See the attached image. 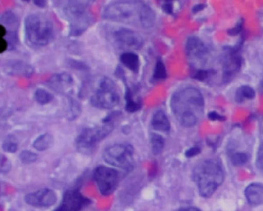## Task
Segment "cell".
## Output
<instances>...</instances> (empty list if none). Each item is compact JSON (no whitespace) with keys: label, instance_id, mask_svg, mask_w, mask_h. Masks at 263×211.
Segmentation results:
<instances>
[{"label":"cell","instance_id":"277c9868","mask_svg":"<svg viewBox=\"0 0 263 211\" xmlns=\"http://www.w3.org/2000/svg\"><path fill=\"white\" fill-rule=\"evenodd\" d=\"M25 33L28 42L33 46L49 45L55 37L53 23L43 14H31L25 19Z\"/></svg>","mask_w":263,"mask_h":211},{"label":"cell","instance_id":"3957f363","mask_svg":"<svg viewBox=\"0 0 263 211\" xmlns=\"http://www.w3.org/2000/svg\"><path fill=\"white\" fill-rule=\"evenodd\" d=\"M193 179L202 197L212 196L217 187L222 184L224 172L215 161L206 160L198 164L193 171Z\"/></svg>","mask_w":263,"mask_h":211},{"label":"cell","instance_id":"f1b7e54d","mask_svg":"<svg viewBox=\"0 0 263 211\" xmlns=\"http://www.w3.org/2000/svg\"><path fill=\"white\" fill-rule=\"evenodd\" d=\"M3 149L7 153H15L17 150V144L13 139H6L3 143Z\"/></svg>","mask_w":263,"mask_h":211},{"label":"cell","instance_id":"603a6c76","mask_svg":"<svg viewBox=\"0 0 263 211\" xmlns=\"http://www.w3.org/2000/svg\"><path fill=\"white\" fill-rule=\"evenodd\" d=\"M34 98L36 102L41 105H48L54 99L53 95L44 89H36L34 93Z\"/></svg>","mask_w":263,"mask_h":211},{"label":"cell","instance_id":"ee69618b","mask_svg":"<svg viewBox=\"0 0 263 211\" xmlns=\"http://www.w3.org/2000/svg\"><path fill=\"white\" fill-rule=\"evenodd\" d=\"M261 90H262V91H263V81L261 82Z\"/></svg>","mask_w":263,"mask_h":211},{"label":"cell","instance_id":"484cf974","mask_svg":"<svg viewBox=\"0 0 263 211\" xmlns=\"http://www.w3.org/2000/svg\"><path fill=\"white\" fill-rule=\"evenodd\" d=\"M69 99V111L68 119L70 120H76L81 112L80 104L78 103L77 101L73 98H68Z\"/></svg>","mask_w":263,"mask_h":211},{"label":"cell","instance_id":"9a60e30c","mask_svg":"<svg viewBox=\"0 0 263 211\" xmlns=\"http://www.w3.org/2000/svg\"><path fill=\"white\" fill-rule=\"evenodd\" d=\"M3 70L8 75L30 77L33 74L34 69L22 60H9L3 66Z\"/></svg>","mask_w":263,"mask_h":211},{"label":"cell","instance_id":"8fae6325","mask_svg":"<svg viewBox=\"0 0 263 211\" xmlns=\"http://www.w3.org/2000/svg\"><path fill=\"white\" fill-rule=\"evenodd\" d=\"M90 203V199L84 196L78 189H69L66 190L62 203L55 211H80Z\"/></svg>","mask_w":263,"mask_h":211},{"label":"cell","instance_id":"f546056e","mask_svg":"<svg viewBox=\"0 0 263 211\" xmlns=\"http://www.w3.org/2000/svg\"><path fill=\"white\" fill-rule=\"evenodd\" d=\"M2 22H4L5 24L8 25L9 26H15L17 22V16L10 11L4 13L2 16Z\"/></svg>","mask_w":263,"mask_h":211},{"label":"cell","instance_id":"7402d4cb","mask_svg":"<svg viewBox=\"0 0 263 211\" xmlns=\"http://www.w3.org/2000/svg\"><path fill=\"white\" fill-rule=\"evenodd\" d=\"M151 143L152 152L154 155H158L163 151L165 144L164 137L161 135L152 133L151 135Z\"/></svg>","mask_w":263,"mask_h":211},{"label":"cell","instance_id":"ffe728a7","mask_svg":"<svg viewBox=\"0 0 263 211\" xmlns=\"http://www.w3.org/2000/svg\"><path fill=\"white\" fill-rule=\"evenodd\" d=\"M120 62L125 67L132 70V72L138 73L140 69V60L139 55L135 52H124L120 55Z\"/></svg>","mask_w":263,"mask_h":211},{"label":"cell","instance_id":"d590c367","mask_svg":"<svg viewBox=\"0 0 263 211\" xmlns=\"http://www.w3.org/2000/svg\"><path fill=\"white\" fill-rule=\"evenodd\" d=\"M208 118L210 119V120H213V121H217V120H219V121H224V120H226V117H223V116L220 115V114L217 113L215 111L209 112Z\"/></svg>","mask_w":263,"mask_h":211},{"label":"cell","instance_id":"4316f807","mask_svg":"<svg viewBox=\"0 0 263 211\" xmlns=\"http://www.w3.org/2000/svg\"><path fill=\"white\" fill-rule=\"evenodd\" d=\"M19 159L22 163L25 164V165H29V164L36 162L37 160V155L33 152L29 151V150H23L19 155Z\"/></svg>","mask_w":263,"mask_h":211},{"label":"cell","instance_id":"ac0fdd59","mask_svg":"<svg viewBox=\"0 0 263 211\" xmlns=\"http://www.w3.org/2000/svg\"><path fill=\"white\" fill-rule=\"evenodd\" d=\"M126 85V90H125V109L130 113L138 112L141 109L142 106V101L140 98H135V93L133 90L127 85V83H124Z\"/></svg>","mask_w":263,"mask_h":211},{"label":"cell","instance_id":"74e56055","mask_svg":"<svg viewBox=\"0 0 263 211\" xmlns=\"http://www.w3.org/2000/svg\"><path fill=\"white\" fill-rule=\"evenodd\" d=\"M9 43L5 38H0V53H4L8 49Z\"/></svg>","mask_w":263,"mask_h":211},{"label":"cell","instance_id":"7a4b0ae2","mask_svg":"<svg viewBox=\"0 0 263 211\" xmlns=\"http://www.w3.org/2000/svg\"><path fill=\"white\" fill-rule=\"evenodd\" d=\"M172 112L183 127L196 125L203 114V96L196 88L187 87L173 93L171 98Z\"/></svg>","mask_w":263,"mask_h":211},{"label":"cell","instance_id":"836d02e7","mask_svg":"<svg viewBox=\"0 0 263 211\" xmlns=\"http://www.w3.org/2000/svg\"><path fill=\"white\" fill-rule=\"evenodd\" d=\"M69 64H70V67L77 69V70H86L88 68L86 64L80 62V61H77V60H71L69 62Z\"/></svg>","mask_w":263,"mask_h":211},{"label":"cell","instance_id":"4dcf8cb0","mask_svg":"<svg viewBox=\"0 0 263 211\" xmlns=\"http://www.w3.org/2000/svg\"><path fill=\"white\" fill-rule=\"evenodd\" d=\"M10 167H11V163L9 161L8 158L4 155H1V172L2 174H7L10 170Z\"/></svg>","mask_w":263,"mask_h":211},{"label":"cell","instance_id":"d4e9b609","mask_svg":"<svg viewBox=\"0 0 263 211\" xmlns=\"http://www.w3.org/2000/svg\"><path fill=\"white\" fill-rule=\"evenodd\" d=\"M167 70H166L165 65L161 59H158L156 62L155 67H154V74L153 79L154 80H164L167 79Z\"/></svg>","mask_w":263,"mask_h":211},{"label":"cell","instance_id":"6da1fadb","mask_svg":"<svg viewBox=\"0 0 263 211\" xmlns=\"http://www.w3.org/2000/svg\"><path fill=\"white\" fill-rule=\"evenodd\" d=\"M103 17L124 24L139 25L144 28L153 26L156 15L153 9L142 1H114L103 11Z\"/></svg>","mask_w":263,"mask_h":211},{"label":"cell","instance_id":"d6986e66","mask_svg":"<svg viewBox=\"0 0 263 211\" xmlns=\"http://www.w3.org/2000/svg\"><path fill=\"white\" fill-rule=\"evenodd\" d=\"M151 125L154 130L161 132H168L171 128L170 120L161 110H158L153 116Z\"/></svg>","mask_w":263,"mask_h":211},{"label":"cell","instance_id":"2e32d148","mask_svg":"<svg viewBox=\"0 0 263 211\" xmlns=\"http://www.w3.org/2000/svg\"><path fill=\"white\" fill-rule=\"evenodd\" d=\"M186 53L190 58L202 59L206 54V48L199 38L192 36L186 42Z\"/></svg>","mask_w":263,"mask_h":211},{"label":"cell","instance_id":"f35d334b","mask_svg":"<svg viewBox=\"0 0 263 211\" xmlns=\"http://www.w3.org/2000/svg\"><path fill=\"white\" fill-rule=\"evenodd\" d=\"M205 4H197V5H195V7H193V9H192V11H193V12L195 13V14H196V13L202 11V10H203V9L205 8Z\"/></svg>","mask_w":263,"mask_h":211},{"label":"cell","instance_id":"1f68e13d","mask_svg":"<svg viewBox=\"0 0 263 211\" xmlns=\"http://www.w3.org/2000/svg\"><path fill=\"white\" fill-rule=\"evenodd\" d=\"M211 74V71L209 70H198L195 75H194V79L199 80V81H204L205 79L210 76Z\"/></svg>","mask_w":263,"mask_h":211},{"label":"cell","instance_id":"60d3db41","mask_svg":"<svg viewBox=\"0 0 263 211\" xmlns=\"http://www.w3.org/2000/svg\"><path fill=\"white\" fill-rule=\"evenodd\" d=\"M178 211H201L198 208L194 207V206H186V207H182Z\"/></svg>","mask_w":263,"mask_h":211},{"label":"cell","instance_id":"30bf717a","mask_svg":"<svg viewBox=\"0 0 263 211\" xmlns=\"http://www.w3.org/2000/svg\"><path fill=\"white\" fill-rule=\"evenodd\" d=\"M111 40L118 49L130 52V50H139L143 45L142 36L136 31L128 28L120 27L111 33Z\"/></svg>","mask_w":263,"mask_h":211},{"label":"cell","instance_id":"e575fe53","mask_svg":"<svg viewBox=\"0 0 263 211\" xmlns=\"http://www.w3.org/2000/svg\"><path fill=\"white\" fill-rule=\"evenodd\" d=\"M201 153V149H200L199 147H197V146H194V147L190 148V149H188L187 150H186L185 152V155L187 158H192V157L197 156V155H199Z\"/></svg>","mask_w":263,"mask_h":211},{"label":"cell","instance_id":"e0dca14e","mask_svg":"<svg viewBox=\"0 0 263 211\" xmlns=\"http://www.w3.org/2000/svg\"><path fill=\"white\" fill-rule=\"evenodd\" d=\"M245 196L249 204L260 206L263 204V184L253 183L245 189Z\"/></svg>","mask_w":263,"mask_h":211},{"label":"cell","instance_id":"7c38bea8","mask_svg":"<svg viewBox=\"0 0 263 211\" xmlns=\"http://www.w3.org/2000/svg\"><path fill=\"white\" fill-rule=\"evenodd\" d=\"M25 201L35 207H50L57 203V196L54 190L45 188L26 195Z\"/></svg>","mask_w":263,"mask_h":211},{"label":"cell","instance_id":"83f0119b","mask_svg":"<svg viewBox=\"0 0 263 211\" xmlns=\"http://www.w3.org/2000/svg\"><path fill=\"white\" fill-rule=\"evenodd\" d=\"M248 156L243 152H237L231 156V162L235 166H241L248 162Z\"/></svg>","mask_w":263,"mask_h":211},{"label":"cell","instance_id":"8d00e7d4","mask_svg":"<svg viewBox=\"0 0 263 211\" xmlns=\"http://www.w3.org/2000/svg\"><path fill=\"white\" fill-rule=\"evenodd\" d=\"M162 9L166 14H173V2H165L163 4Z\"/></svg>","mask_w":263,"mask_h":211},{"label":"cell","instance_id":"ba28073f","mask_svg":"<svg viewBox=\"0 0 263 211\" xmlns=\"http://www.w3.org/2000/svg\"><path fill=\"white\" fill-rule=\"evenodd\" d=\"M135 149L128 143H117L105 148L103 159L108 165L130 171L135 165Z\"/></svg>","mask_w":263,"mask_h":211},{"label":"cell","instance_id":"44dd1931","mask_svg":"<svg viewBox=\"0 0 263 211\" xmlns=\"http://www.w3.org/2000/svg\"><path fill=\"white\" fill-rule=\"evenodd\" d=\"M53 143V138L48 133L41 135L39 137L35 139L33 143V146L38 151H45L47 149H49Z\"/></svg>","mask_w":263,"mask_h":211},{"label":"cell","instance_id":"5bb4252c","mask_svg":"<svg viewBox=\"0 0 263 211\" xmlns=\"http://www.w3.org/2000/svg\"><path fill=\"white\" fill-rule=\"evenodd\" d=\"M47 85L57 93L68 95V91L73 85V79L68 73H60L51 76Z\"/></svg>","mask_w":263,"mask_h":211},{"label":"cell","instance_id":"9c48e42d","mask_svg":"<svg viewBox=\"0 0 263 211\" xmlns=\"http://www.w3.org/2000/svg\"><path fill=\"white\" fill-rule=\"evenodd\" d=\"M93 179L102 196L112 194L119 184V174L110 167L100 165L94 170Z\"/></svg>","mask_w":263,"mask_h":211},{"label":"cell","instance_id":"d6a6232c","mask_svg":"<svg viewBox=\"0 0 263 211\" xmlns=\"http://www.w3.org/2000/svg\"><path fill=\"white\" fill-rule=\"evenodd\" d=\"M242 28H243V20H240L234 28L228 30V33L231 36H236L239 32L242 31Z\"/></svg>","mask_w":263,"mask_h":211},{"label":"cell","instance_id":"4fadbf2b","mask_svg":"<svg viewBox=\"0 0 263 211\" xmlns=\"http://www.w3.org/2000/svg\"><path fill=\"white\" fill-rule=\"evenodd\" d=\"M240 48L239 45H236L234 48H229L227 55L224 57V79L226 81H229L232 78L234 77L235 74L238 73L241 65H242V59L237 55L238 50Z\"/></svg>","mask_w":263,"mask_h":211},{"label":"cell","instance_id":"ab89813d","mask_svg":"<svg viewBox=\"0 0 263 211\" xmlns=\"http://www.w3.org/2000/svg\"><path fill=\"white\" fill-rule=\"evenodd\" d=\"M7 28H6V26L3 24L0 25V37H5V36L6 35H7Z\"/></svg>","mask_w":263,"mask_h":211},{"label":"cell","instance_id":"52a82bcc","mask_svg":"<svg viewBox=\"0 0 263 211\" xmlns=\"http://www.w3.org/2000/svg\"><path fill=\"white\" fill-rule=\"evenodd\" d=\"M114 123H103L102 126L94 127H86L79 133L76 139V146L78 150L82 154H89L112 132Z\"/></svg>","mask_w":263,"mask_h":211},{"label":"cell","instance_id":"cb8c5ba5","mask_svg":"<svg viewBox=\"0 0 263 211\" xmlns=\"http://www.w3.org/2000/svg\"><path fill=\"white\" fill-rule=\"evenodd\" d=\"M255 97V91L253 88L249 86H243L236 91V102H242L245 98L253 99Z\"/></svg>","mask_w":263,"mask_h":211},{"label":"cell","instance_id":"5b68a950","mask_svg":"<svg viewBox=\"0 0 263 211\" xmlns=\"http://www.w3.org/2000/svg\"><path fill=\"white\" fill-rule=\"evenodd\" d=\"M90 2L69 1L63 8L64 16L70 24V36L82 35L92 24L93 17L89 11Z\"/></svg>","mask_w":263,"mask_h":211},{"label":"cell","instance_id":"7bdbcfd3","mask_svg":"<svg viewBox=\"0 0 263 211\" xmlns=\"http://www.w3.org/2000/svg\"><path fill=\"white\" fill-rule=\"evenodd\" d=\"M259 160L260 164H261V167H263V146H261V150L259 153Z\"/></svg>","mask_w":263,"mask_h":211},{"label":"cell","instance_id":"8992f818","mask_svg":"<svg viewBox=\"0 0 263 211\" xmlns=\"http://www.w3.org/2000/svg\"><path fill=\"white\" fill-rule=\"evenodd\" d=\"M120 103V95L112 79L104 76L98 83L96 91L90 98L92 106L100 109H111Z\"/></svg>","mask_w":263,"mask_h":211},{"label":"cell","instance_id":"b9f144b4","mask_svg":"<svg viewBox=\"0 0 263 211\" xmlns=\"http://www.w3.org/2000/svg\"><path fill=\"white\" fill-rule=\"evenodd\" d=\"M33 4L37 6L38 7H45V6L47 5L46 1H44V0H39V1H34Z\"/></svg>","mask_w":263,"mask_h":211}]
</instances>
